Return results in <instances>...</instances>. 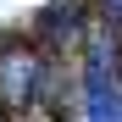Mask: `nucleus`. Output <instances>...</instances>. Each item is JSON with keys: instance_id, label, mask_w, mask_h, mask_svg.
Returning <instances> with one entry per match:
<instances>
[{"instance_id": "f257e3e1", "label": "nucleus", "mask_w": 122, "mask_h": 122, "mask_svg": "<svg viewBox=\"0 0 122 122\" xmlns=\"http://www.w3.org/2000/svg\"><path fill=\"white\" fill-rule=\"evenodd\" d=\"M0 72H6V78H0V89H6V100H11V106H22V100L33 94V56H6V61H0Z\"/></svg>"}]
</instances>
